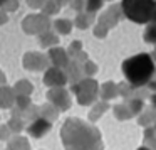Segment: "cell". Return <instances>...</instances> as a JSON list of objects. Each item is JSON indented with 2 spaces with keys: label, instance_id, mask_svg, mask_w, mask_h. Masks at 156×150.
Segmentation results:
<instances>
[{
  "label": "cell",
  "instance_id": "obj_13",
  "mask_svg": "<svg viewBox=\"0 0 156 150\" xmlns=\"http://www.w3.org/2000/svg\"><path fill=\"white\" fill-rule=\"evenodd\" d=\"M153 22L156 24V10H154V15H153Z\"/></svg>",
  "mask_w": 156,
  "mask_h": 150
},
{
  "label": "cell",
  "instance_id": "obj_3",
  "mask_svg": "<svg viewBox=\"0 0 156 150\" xmlns=\"http://www.w3.org/2000/svg\"><path fill=\"white\" fill-rule=\"evenodd\" d=\"M121 10L129 21L136 24H146L153 21L156 10V0H122Z\"/></svg>",
  "mask_w": 156,
  "mask_h": 150
},
{
  "label": "cell",
  "instance_id": "obj_7",
  "mask_svg": "<svg viewBox=\"0 0 156 150\" xmlns=\"http://www.w3.org/2000/svg\"><path fill=\"white\" fill-rule=\"evenodd\" d=\"M116 116H119L121 120L129 118V116H131V111H129V108L126 110V106H116Z\"/></svg>",
  "mask_w": 156,
  "mask_h": 150
},
{
  "label": "cell",
  "instance_id": "obj_9",
  "mask_svg": "<svg viewBox=\"0 0 156 150\" xmlns=\"http://www.w3.org/2000/svg\"><path fill=\"white\" fill-rule=\"evenodd\" d=\"M151 120H154V116H151L149 113H146V115H143L141 118H139V123H141V125H148V123H151Z\"/></svg>",
  "mask_w": 156,
  "mask_h": 150
},
{
  "label": "cell",
  "instance_id": "obj_10",
  "mask_svg": "<svg viewBox=\"0 0 156 150\" xmlns=\"http://www.w3.org/2000/svg\"><path fill=\"white\" fill-rule=\"evenodd\" d=\"M148 86H149V89H154V91H156V81H149Z\"/></svg>",
  "mask_w": 156,
  "mask_h": 150
},
{
  "label": "cell",
  "instance_id": "obj_5",
  "mask_svg": "<svg viewBox=\"0 0 156 150\" xmlns=\"http://www.w3.org/2000/svg\"><path fill=\"white\" fill-rule=\"evenodd\" d=\"M144 41L146 42H149V44H156V24H151V25H148L146 27V31H144Z\"/></svg>",
  "mask_w": 156,
  "mask_h": 150
},
{
  "label": "cell",
  "instance_id": "obj_4",
  "mask_svg": "<svg viewBox=\"0 0 156 150\" xmlns=\"http://www.w3.org/2000/svg\"><path fill=\"white\" fill-rule=\"evenodd\" d=\"M49 128H51V123L49 122H45V120H37V122L29 128V132H30L34 137H42Z\"/></svg>",
  "mask_w": 156,
  "mask_h": 150
},
{
  "label": "cell",
  "instance_id": "obj_8",
  "mask_svg": "<svg viewBox=\"0 0 156 150\" xmlns=\"http://www.w3.org/2000/svg\"><path fill=\"white\" fill-rule=\"evenodd\" d=\"M102 5V0H87V9L89 10H98Z\"/></svg>",
  "mask_w": 156,
  "mask_h": 150
},
{
  "label": "cell",
  "instance_id": "obj_11",
  "mask_svg": "<svg viewBox=\"0 0 156 150\" xmlns=\"http://www.w3.org/2000/svg\"><path fill=\"white\" fill-rule=\"evenodd\" d=\"M151 105H153V108H156V95L151 96Z\"/></svg>",
  "mask_w": 156,
  "mask_h": 150
},
{
  "label": "cell",
  "instance_id": "obj_1",
  "mask_svg": "<svg viewBox=\"0 0 156 150\" xmlns=\"http://www.w3.org/2000/svg\"><path fill=\"white\" fill-rule=\"evenodd\" d=\"M122 73H124V78L128 81V84H131L133 88H141V86L148 84L151 81L153 74H154V61H153L151 54H136L128 58L122 62Z\"/></svg>",
  "mask_w": 156,
  "mask_h": 150
},
{
  "label": "cell",
  "instance_id": "obj_12",
  "mask_svg": "<svg viewBox=\"0 0 156 150\" xmlns=\"http://www.w3.org/2000/svg\"><path fill=\"white\" fill-rule=\"evenodd\" d=\"M138 150H151V148H149V147H139Z\"/></svg>",
  "mask_w": 156,
  "mask_h": 150
},
{
  "label": "cell",
  "instance_id": "obj_2",
  "mask_svg": "<svg viewBox=\"0 0 156 150\" xmlns=\"http://www.w3.org/2000/svg\"><path fill=\"white\" fill-rule=\"evenodd\" d=\"M62 138L66 145L71 147L79 140L77 150H101V137L94 126L86 125L81 120H69L67 125L62 128Z\"/></svg>",
  "mask_w": 156,
  "mask_h": 150
},
{
  "label": "cell",
  "instance_id": "obj_6",
  "mask_svg": "<svg viewBox=\"0 0 156 150\" xmlns=\"http://www.w3.org/2000/svg\"><path fill=\"white\" fill-rule=\"evenodd\" d=\"M128 108H129V111H131V115H136V113H139L144 108V101H143L141 98H134V99H131Z\"/></svg>",
  "mask_w": 156,
  "mask_h": 150
}]
</instances>
